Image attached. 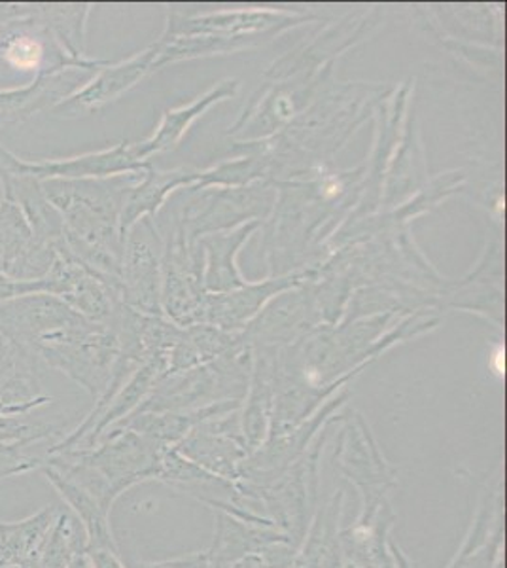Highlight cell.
Segmentation results:
<instances>
[{"instance_id": "6da1fadb", "label": "cell", "mask_w": 507, "mask_h": 568, "mask_svg": "<svg viewBox=\"0 0 507 568\" xmlns=\"http://www.w3.org/2000/svg\"><path fill=\"white\" fill-rule=\"evenodd\" d=\"M69 452L95 471L109 489L110 497L118 500L131 487L146 479H158L161 463L169 449L155 444L154 439L125 428V433L110 434L103 446Z\"/></svg>"}, {"instance_id": "7a4b0ae2", "label": "cell", "mask_w": 507, "mask_h": 568, "mask_svg": "<svg viewBox=\"0 0 507 568\" xmlns=\"http://www.w3.org/2000/svg\"><path fill=\"white\" fill-rule=\"evenodd\" d=\"M0 59L16 71L52 74L67 69L99 67L90 59H72L42 23L37 4L20 18L0 26Z\"/></svg>"}, {"instance_id": "3957f363", "label": "cell", "mask_w": 507, "mask_h": 568, "mask_svg": "<svg viewBox=\"0 0 507 568\" xmlns=\"http://www.w3.org/2000/svg\"><path fill=\"white\" fill-rule=\"evenodd\" d=\"M59 245L34 237L20 209L0 200V273L16 281H40L52 270Z\"/></svg>"}, {"instance_id": "277c9868", "label": "cell", "mask_w": 507, "mask_h": 568, "mask_svg": "<svg viewBox=\"0 0 507 568\" xmlns=\"http://www.w3.org/2000/svg\"><path fill=\"white\" fill-rule=\"evenodd\" d=\"M135 162L133 154L123 146L104 150L97 154L77 155L67 160H26L12 154L0 144V169L12 173L34 176L37 181H88L91 176H107L131 168Z\"/></svg>"}, {"instance_id": "5b68a950", "label": "cell", "mask_w": 507, "mask_h": 568, "mask_svg": "<svg viewBox=\"0 0 507 568\" xmlns=\"http://www.w3.org/2000/svg\"><path fill=\"white\" fill-rule=\"evenodd\" d=\"M40 364L29 351L0 336V415L18 417L50 404L42 394Z\"/></svg>"}, {"instance_id": "8992f818", "label": "cell", "mask_w": 507, "mask_h": 568, "mask_svg": "<svg viewBox=\"0 0 507 568\" xmlns=\"http://www.w3.org/2000/svg\"><path fill=\"white\" fill-rule=\"evenodd\" d=\"M0 186L2 200L10 201L20 209L37 240L48 245L63 243V219L45 197L42 182L34 176L0 169Z\"/></svg>"}, {"instance_id": "52a82bcc", "label": "cell", "mask_w": 507, "mask_h": 568, "mask_svg": "<svg viewBox=\"0 0 507 568\" xmlns=\"http://www.w3.org/2000/svg\"><path fill=\"white\" fill-rule=\"evenodd\" d=\"M78 69L39 74L31 84L12 90H0V130L18 125L37 116L42 110H52L55 104L72 95Z\"/></svg>"}, {"instance_id": "ba28073f", "label": "cell", "mask_w": 507, "mask_h": 568, "mask_svg": "<svg viewBox=\"0 0 507 568\" xmlns=\"http://www.w3.org/2000/svg\"><path fill=\"white\" fill-rule=\"evenodd\" d=\"M146 67V58L133 59L123 65L110 67L93 78L90 84L53 106L52 112L59 118H78L101 109L104 104L120 98L123 91L135 84Z\"/></svg>"}, {"instance_id": "9c48e42d", "label": "cell", "mask_w": 507, "mask_h": 568, "mask_svg": "<svg viewBox=\"0 0 507 568\" xmlns=\"http://www.w3.org/2000/svg\"><path fill=\"white\" fill-rule=\"evenodd\" d=\"M40 470L44 471L45 479L53 485V489L61 495L64 504L71 508L72 514L84 527L85 538H88L85 549H120L110 527V511L104 508L99 498L93 497L71 479L61 476L58 470H53L52 466L42 465Z\"/></svg>"}, {"instance_id": "30bf717a", "label": "cell", "mask_w": 507, "mask_h": 568, "mask_svg": "<svg viewBox=\"0 0 507 568\" xmlns=\"http://www.w3.org/2000/svg\"><path fill=\"white\" fill-rule=\"evenodd\" d=\"M88 538L72 511L59 510L40 548L37 568H67L78 554H84Z\"/></svg>"}, {"instance_id": "8fae6325", "label": "cell", "mask_w": 507, "mask_h": 568, "mask_svg": "<svg viewBox=\"0 0 507 568\" xmlns=\"http://www.w3.org/2000/svg\"><path fill=\"white\" fill-rule=\"evenodd\" d=\"M37 12L53 39L72 59L84 58V21L88 7L71 4H37Z\"/></svg>"}, {"instance_id": "7c38bea8", "label": "cell", "mask_w": 507, "mask_h": 568, "mask_svg": "<svg viewBox=\"0 0 507 568\" xmlns=\"http://www.w3.org/2000/svg\"><path fill=\"white\" fill-rule=\"evenodd\" d=\"M32 444H0V479L40 470L44 459L29 453Z\"/></svg>"}, {"instance_id": "4fadbf2b", "label": "cell", "mask_w": 507, "mask_h": 568, "mask_svg": "<svg viewBox=\"0 0 507 568\" xmlns=\"http://www.w3.org/2000/svg\"><path fill=\"white\" fill-rule=\"evenodd\" d=\"M31 294H48L45 278L40 281H16L0 273V305L12 302L16 297L31 296Z\"/></svg>"}, {"instance_id": "5bb4252c", "label": "cell", "mask_w": 507, "mask_h": 568, "mask_svg": "<svg viewBox=\"0 0 507 568\" xmlns=\"http://www.w3.org/2000/svg\"><path fill=\"white\" fill-rule=\"evenodd\" d=\"M125 561V559H123ZM128 568H212L211 554L209 551H197L190 556L173 557L165 561H133L125 562Z\"/></svg>"}, {"instance_id": "9a60e30c", "label": "cell", "mask_w": 507, "mask_h": 568, "mask_svg": "<svg viewBox=\"0 0 507 568\" xmlns=\"http://www.w3.org/2000/svg\"><path fill=\"white\" fill-rule=\"evenodd\" d=\"M91 568H128L120 549H85Z\"/></svg>"}, {"instance_id": "2e32d148", "label": "cell", "mask_w": 507, "mask_h": 568, "mask_svg": "<svg viewBox=\"0 0 507 568\" xmlns=\"http://www.w3.org/2000/svg\"><path fill=\"white\" fill-rule=\"evenodd\" d=\"M31 10V4H0V26L13 18H20Z\"/></svg>"}, {"instance_id": "e0dca14e", "label": "cell", "mask_w": 507, "mask_h": 568, "mask_svg": "<svg viewBox=\"0 0 507 568\" xmlns=\"http://www.w3.org/2000/svg\"><path fill=\"white\" fill-rule=\"evenodd\" d=\"M227 568H270L264 557L260 554H246V556L239 557L237 561L227 565Z\"/></svg>"}]
</instances>
